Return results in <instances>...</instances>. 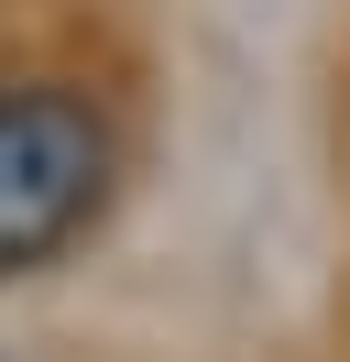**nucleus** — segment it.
I'll list each match as a JSON object with an SVG mask.
<instances>
[{
	"mask_svg": "<svg viewBox=\"0 0 350 362\" xmlns=\"http://www.w3.org/2000/svg\"><path fill=\"white\" fill-rule=\"evenodd\" d=\"M109 198V121L77 88H0V286L55 264Z\"/></svg>",
	"mask_w": 350,
	"mask_h": 362,
	"instance_id": "obj_1",
	"label": "nucleus"
}]
</instances>
